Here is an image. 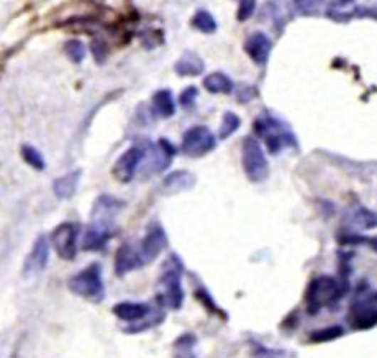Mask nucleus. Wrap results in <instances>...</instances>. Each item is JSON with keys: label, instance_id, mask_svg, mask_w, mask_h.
Returning a JSON list of instances; mask_svg holds the SVG:
<instances>
[{"label": "nucleus", "instance_id": "nucleus-5", "mask_svg": "<svg viewBox=\"0 0 377 358\" xmlns=\"http://www.w3.org/2000/svg\"><path fill=\"white\" fill-rule=\"evenodd\" d=\"M69 291L75 296L87 299L90 302H102L105 299V285L99 263L89 265L79 273L69 278Z\"/></svg>", "mask_w": 377, "mask_h": 358}, {"label": "nucleus", "instance_id": "nucleus-25", "mask_svg": "<svg viewBox=\"0 0 377 358\" xmlns=\"http://www.w3.org/2000/svg\"><path fill=\"white\" fill-rule=\"evenodd\" d=\"M21 158L25 159L26 164H30L31 168H35L38 171H43L46 168L45 157H43L40 149H36L31 145H23L21 147Z\"/></svg>", "mask_w": 377, "mask_h": 358}, {"label": "nucleus", "instance_id": "nucleus-34", "mask_svg": "<svg viewBox=\"0 0 377 358\" xmlns=\"http://www.w3.org/2000/svg\"><path fill=\"white\" fill-rule=\"evenodd\" d=\"M336 2H338L339 5H348V4H353L354 0H336Z\"/></svg>", "mask_w": 377, "mask_h": 358}, {"label": "nucleus", "instance_id": "nucleus-22", "mask_svg": "<svg viewBox=\"0 0 377 358\" xmlns=\"http://www.w3.org/2000/svg\"><path fill=\"white\" fill-rule=\"evenodd\" d=\"M192 26L202 33H215L217 31V21H215L213 15L207 12V10H197L196 15L192 17Z\"/></svg>", "mask_w": 377, "mask_h": 358}, {"label": "nucleus", "instance_id": "nucleus-18", "mask_svg": "<svg viewBox=\"0 0 377 358\" xmlns=\"http://www.w3.org/2000/svg\"><path fill=\"white\" fill-rule=\"evenodd\" d=\"M80 169H74L71 173L61 176L53 183V192H55L58 199H71L78 191L79 181H80Z\"/></svg>", "mask_w": 377, "mask_h": 358}, {"label": "nucleus", "instance_id": "nucleus-24", "mask_svg": "<svg viewBox=\"0 0 377 358\" xmlns=\"http://www.w3.org/2000/svg\"><path fill=\"white\" fill-rule=\"evenodd\" d=\"M240 127H241L240 117L236 115L235 112H225L223 119H222V125H220V130H218V138L220 140H226V138H230L231 135H233Z\"/></svg>", "mask_w": 377, "mask_h": 358}, {"label": "nucleus", "instance_id": "nucleus-4", "mask_svg": "<svg viewBox=\"0 0 377 358\" xmlns=\"http://www.w3.org/2000/svg\"><path fill=\"white\" fill-rule=\"evenodd\" d=\"M255 132L260 135L271 154H279L284 148L297 147V138L282 120L272 115H261L255 120Z\"/></svg>", "mask_w": 377, "mask_h": 358}, {"label": "nucleus", "instance_id": "nucleus-3", "mask_svg": "<svg viewBox=\"0 0 377 358\" xmlns=\"http://www.w3.org/2000/svg\"><path fill=\"white\" fill-rule=\"evenodd\" d=\"M348 290V285L343 281H338L336 278L323 275L317 276L310 281L309 288H307L305 301L309 306L310 314H317L322 307L335 306L339 299L344 296V293Z\"/></svg>", "mask_w": 377, "mask_h": 358}, {"label": "nucleus", "instance_id": "nucleus-14", "mask_svg": "<svg viewBox=\"0 0 377 358\" xmlns=\"http://www.w3.org/2000/svg\"><path fill=\"white\" fill-rule=\"evenodd\" d=\"M272 50V41L262 31H255L248 36L245 41V51L251 58V61L257 66H266L269 61V55Z\"/></svg>", "mask_w": 377, "mask_h": 358}, {"label": "nucleus", "instance_id": "nucleus-33", "mask_svg": "<svg viewBox=\"0 0 377 358\" xmlns=\"http://www.w3.org/2000/svg\"><path fill=\"white\" fill-rule=\"evenodd\" d=\"M92 53H94V56H95V60L97 63H102L105 60V56H107V50H105V45L102 41L99 40H95L92 43Z\"/></svg>", "mask_w": 377, "mask_h": 358}, {"label": "nucleus", "instance_id": "nucleus-7", "mask_svg": "<svg viewBox=\"0 0 377 358\" xmlns=\"http://www.w3.org/2000/svg\"><path fill=\"white\" fill-rule=\"evenodd\" d=\"M215 147H217V137L208 127L203 125L188 128L181 143V149L191 158L206 157L210 152H213Z\"/></svg>", "mask_w": 377, "mask_h": 358}, {"label": "nucleus", "instance_id": "nucleus-1", "mask_svg": "<svg viewBox=\"0 0 377 358\" xmlns=\"http://www.w3.org/2000/svg\"><path fill=\"white\" fill-rule=\"evenodd\" d=\"M125 207V202L115 196L100 194L90 211V222L83 240V250L85 252H99L115 233V219Z\"/></svg>", "mask_w": 377, "mask_h": 358}, {"label": "nucleus", "instance_id": "nucleus-10", "mask_svg": "<svg viewBox=\"0 0 377 358\" xmlns=\"http://www.w3.org/2000/svg\"><path fill=\"white\" fill-rule=\"evenodd\" d=\"M348 322L353 330H368L377 325V302L368 295L359 296L353 302Z\"/></svg>", "mask_w": 377, "mask_h": 358}, {"label": "nucleus", "instance_id": "nucleus-9", "mask_svg": "<svg viewBox=\"0 0 377 358\" xmlns=\"http://www.w3.org/2000/svg\"><path fill=\"white\" fill-rule=\"evenodd\" d=\"M144 154H147V143L128 148L127 152L117 159L115 167L112 169L115 179L120 181V183H130L134 176H137L138 168L143 164Z\"/></svg>", "mask_w": 377, "mask_h": 358}, {"label": "nucleus", "instance_id": "nucleus-12", "mask_svg": "<svg viewBox=\"0 0 377 358\" xmlns=\"http://www.w3.org/2000/svg\"><path fill=\"white\" fill-rule=\"evenodd\" d=\"M48 261H50V242H48L46 235L41 233L38 235L30 253L26 255L23 263V276L31 278L41 273L48 266Z\"/></svg>", "mask_w": 377, "mask_h": 358}, {"label": "nucleus", "instance_id": "nucleus-6", "mask_svg": "<svg viewBox=\"0 0 377 358\" xmlns=\"http://www.w3.org/2000/svg\"><path fill=\"white\" fill-rule=\"evenodd\" d=\"M241 163H243L245 174L251 183H262L267 179L269 163L266 153H264L256 138H245L243 145H241Z\"/></svg>", "mask_w": 377, "mask_h": 358}, {"label": "nucleus", "instance_id": "nucleus-30", "mask_svg": "<svg viewBox=\"0 0 377 358\" xmlns=\"http://www.w3.org/2000/svg\"><path fill=\"white\" fill-rule=\"evenodd\" d=\"M197 98H198L197 88H193V85H191V88H186L181 93V95H179V104L182 107H184V109H192V107L196 105Z\"/></svg>", "mask_w": 377, "mask_h": 358}, {"label": "nucleus", "instance_id": "nucleus-17", "mask_svg": "<svg viewBox=\"0 0 377 358\" xmlns=\"http://www.w3.org/2000/svg\"><path fill=\"white\" fill-rule=\"evenodd\" d=\"M174 69L179 76L196 78V76H201V74L203 73V69H206V63H203L202 58L196 55V53L186 51L184 55L179 58V61L176 63Z\"/></svg>", "mask_w": 377, "mask_h": 358}, {"label": "nucleus", "instance_id": "nucleus-31", "mask_svg": "<svg viewBox=\"0 0 377 358\" xmlns=\"http://www.w3.org/2000/svg\"><path fill=\"white\" fill-rule=\"evenodd\" d=\"M196 345H197V337L193 334H188V332L184 335H181V337L177 339L176 344H174L177 350H181V349L182 350H191Z\"/></svg>", "mask_w": 377, "mask_h": 358}, {"label": "nucleus", "instance_id": "nucleus-27", "mask_svg": "<svg viewBox=\"0 0 377 358\" xmlns=\"http://www.w3.org/2000/svg\"><path fill=\"white\" fill-rule=\"evenodd\" d=\"M323 0H294L295 9L300 15H317L320 14Z\"/></svg>", "mask_w": 377, "mask_h": 358}, {"label": "nucleus", "instance_id": "nucleus-20", "mask_svg": "<svg viewBox=\"0 0 377 358\" xmlns=\"http://www.w3.org/2000/svg\"><path fill=\"white\" fill-rule=\"evenodd\" d=\"M203 88H206L210 94H231L235 85L233 81H231L225 73L217 71L203 78Z\"/></svg>", "mask_w": 377, "mask_h": 358}, {"label": "nucleus", "instance_id": "nucleus-16", "mask_svg": "<svg viewBox=\"0 0 377 358\" xmlns=\"http://www.w3.org/2000/svg\"><path fill=\"white\" fill-rule=\"evenodd\" d=\"M193 184H196V176L188 173V171L179 169L166 176L163 181V189L168 194H176V192L192 189Z\"/></svg>", "mask_w": 377, "mask_h": 358}, {"label": "nucleus", "instance_id": "nucleus-19", "mask_svg": "<svg viewBox=\"0 0 377 358\" xmlns=\"http://www.w3.org/2000/svg\"><path fill=\"white\" fill-rule=\"evenodd\" d=\"M153 110L161 119H169L176 114L174 95L169 89H161L153 95Z\"/></svg>", "mask_w": 377, "mask_h": 358}, {"label": "nucleus", "instance_id": "nucleus-11", "mask_svg": "<svg viewBox=\"0 0 377 358\" xmlns=\"http://www.w3.org/2000/svg\"><path fill=\"white\" fill-rule=\"evenodd\" d=\"M138 247L139 253L143 256L144 265H148L158 258V256L164 252L166 247H168V235H166L164 228L161 227L159 223H151L147 235H144Z\"/></svg>", "mask_w": 377, "mask_h": 358}, {"label": "nucleus", "instance_id": "nucleus-28", "mask_svg": "<svg viewBox=\"0 0 377 358\" xmlns=\"http://www.w3.org/2000/svg\"><path fill=\"white\" fill-rule=\"evenodd\" d=\"M196 298L203 304V307H207L210 312L215 314V316H222L223 319L226 317L225 314L220 311V307L217 306V304H215L212 296L208 295V291L206 290V288H198V290H196Z\"/></svg>", "mask_w": 377, "mask_h": 358}, {"label": "nucleus", "instance_id": "nucleus-26", "mask_svg": "<svg viewBox=\"0 0 377 358\" xmlns=\"http://www.w3.org/2000/svg\"><path fill=\"white\" fill-rule=\"evenodd\" d=\"M64 51H66L69 60L75 64L83 63L85 58V46L84 43L79 40H69L66 45H64Z\"/></svg>", "mask_w": 377, "mask_h": 358}, {"label": "nucleus", "instance_id": "nucleus-15", "mask_svg": "<svg viewBox=\"0 0 377 358\" xmlns=\"http://www.w3.org/2000/svg\"><path fill=\"white\" fill-rule=\"evenodd\" d=\"M113 314H115L120 320H125V322L137 324L142 319L149 316L151 307L147 302L125 301V302H118L113 306Z\"/></svg>", "mask_w": 377, "mask_h": 358}, {"label": "nucleus", "instance_id": "nucleus-32", "mask_svg": "<svg viewBox=\"0 0 377 358\" xmlns=\"http://www.w3.org/2000/svg\"><path fill=\"white\" fill-rule=\"evenodd\" d=\"M341 240H343V243H368L371 248L377 252V237L364 238V237H359V235H346V237Z\"/></svg>", "mask_w": 377, "mask_h": 358}, {"label": "nucleus", "instance_id": "nucleus-21", "mask_svg": "<svg viewBox=\"0 0 377 358\" xmlns=\"http://www.w3.org/2000/svg\"><path fill=\"white\" fill-rule=\"evenodd\" d=\"M349 221L361 231H369L377 227V212L366 209V207L356 206L349 212Z\"/></svg>", "mask_w": 377, "mask_h": 358}, {"label": "nucleus", "instance_id": "nucleus-8", "mask_svg": "<svg viewBox=\"0 0 377 358\" xmlns=\"http://www.w3.org/2000/svg\"><path fill=\"white\" fill-rule=\"evenodd\" d=\"M80 228L75 222H63L51 232L50 242L56 255L63 260H74L78 255V238Z\"/></svg>", "mask_w": 377, "mask_h": 358}, {"label": "nucleus", "instance_id": "nucleus-2", "mask_svg": "<svg viewBox=\"0 0 377 358\" xmlns=\"http://www.w3.org/2000/svg\"><path fill=\"white\" fill-rule=\"evenodd\" d=\"M184 263L177 255L172 253L163 263L158 281V302L168 309H181L184 302V288H182Z\"/></svg>", "mask_w": 377, "mask_h": 358}, {"label": "nucleus", "instance_id": "nucleus-29", "mask_svg": "<svg viewBox=\"0 0 377 358\" xmlns=\"http://www.w3.org/2000/svg\"><path fill=\"white\" fill-rule=\"evenodd\" d=\"M256 10V0H238V12L236 19L238 21H246L253 17Z\"/></svg>", "mask_w": 377, "mask_h": 358}, {"label": "nucleus", "instance_id": "nucleus-23", "mask_svg": "<svg viewBox=\"0 0 377 358\" xmlns=\"http://www.w3.org/2000/svg\"><path fill=\"white\" fill-rule=\"evenodd\" d=\"M343 335H344V329L341 325H331V327L314 330V332L310 334L309 342H312V344H323V342L336 340L339 337H343Z\"/></svg>", "mask_w": 377, "mask_h": 358}, {"label": "nucleus", "instance_id": "nucleus-13", "mask_svg": "<svg viewBox=\"0 0 377 358\" xmlns=\"http://www.w3.org/2000/svg\"><path fill=\"white\" fill-rule=\"evenodd\" d=\"M144 266L143 256L139 253V247L137 243L125 242L117 250L115 256V273L118 276H125L134 270H139Z\"/></svg>", "mask_w": 377, "mask_h": 358}]
</instances>
